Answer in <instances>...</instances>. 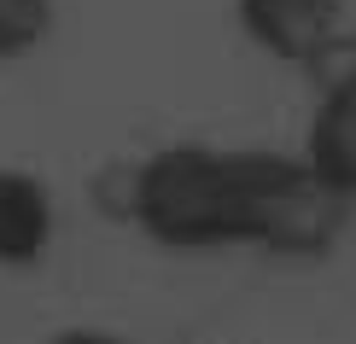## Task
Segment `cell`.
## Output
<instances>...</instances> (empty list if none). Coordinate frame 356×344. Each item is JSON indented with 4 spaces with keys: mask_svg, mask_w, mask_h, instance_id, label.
I'll return each mask as SVG.
<instances>
[{
    "mask_svg": "<svg viewBox=\"0 0 356 344\" xmlns=\"http://www.w3.org/2000/svg\"><path fill=\"white\" fill-rule=\"evenodd\" d=\"M53 29V0H0V65L29 58Z\"/></svg>",
    "mask_w": 356,
    "mask_h": 344,
    "instance_id": "5b68a950",
    "label": "cell"
},
{
    "mask_svg": "<svg viewBox=\"0 0 356 344\" xmlns=\"http://www.w3.org/2000/svg\"><path fill=\"white\" fill-rule=\"evenodd\" d=\"M304 158L339 199L356 204V70H345V76L321 94V111H316V123H309Z\"/></svg>",
    "mask_w": 356,
    "mask_h": 344,
    "instance_id": "277c9868",
    "label": "cell"
},
{
    "mask_svg": "<svg viewBox=\"0 0 356 344\" xmlns=\"http://www.w3.org/2000/svg\"><path fill=\"white\" fill-rule=\"evenodd\" d=\"M58 234L53 193L29 170L0 163V268H35Z\"/></svg>",
    "mask_w": 356,
    "mask_h": 344,
    "instance_id": "3957f363",
    "label": "cell"
},
{
    "mask_svg": "<svg viewBox=\"0 0 356 344\" xmlns=\"http://www.w3.org/2000/svg\"><path fill=\"white\" fill-rule=\"evenodd\" d=\"M123 211L170 251H275L321 257L350 204L309 170V158L251 146H164L129 170Z\"/></svg>",
    "mask_w": 356,
    "mask_h": 344,
    "instance_id": "6da1fadb",
    "label": "cell"
},
{
    "mask_svg": "<svg viewBox=\"0 0 356 344\" xmlns=\"http://www.w3.org/2000/svg\"><path fill=\"white\" fill-rule=\"evenodd\" d=\"M240 24L257 47L286 65H316L333 41L339 0H240Z\"/></svg>",
    "mask_w": 356,
    "mask_h": 344,
    "instance_id": "7a4b0ae2",
    "label": "cell"
}]
</instances>
